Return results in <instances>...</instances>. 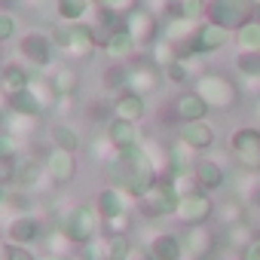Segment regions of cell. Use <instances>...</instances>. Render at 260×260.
Instances as JSON below:
<instances>
[{"label":"cell","mask_w":260,"mask_h":260,"mask_svg":"<svg viewBox=\"0 0 260 260\" xmlns=\"http://www.w3.org/2000/svg\"><path fill=\"white\" fill-rule=\"evenodd\" d=\"M7 205V187H0V208Z\"/></svg>","instance_id":"cell-51"},{"label":"cell","mask_w":260,"mask_h":260,"mask_svg":"<svg viewBox=\"0 0 260 260\" xmlns=\"http://www.w3.org/2000/svg\"><path fill=\"white\" fill-rule=\"evenodd\" d=\"M242 260H260V236L251 239V245L242 251Z\"/></svg>","instance_id":"cell-47"},{"label":"cell","mask_w":260,"mask_h":260,"mask_svg":"<svg viewBox=\"0 0 260 260\" xmlns=\"http://www.w3.org/2000/svg\"><path fill=\"white\" fill-rule=\"evenodd\" d=\"M7 260H37V254H31V248H25V245H13Z\"/></svg>","instance_id":"cell-44"},{"label":"cell","mask_w":260,"mask_h":260,"mask_svg":"<svg viewBox=\"0 0 260 260\" xmlns=\"http://www.w3.org/2000/svg\"><path fill=\"white\" fill-rule=\"evenodd\" d=\"M196 92L202 95V101L211 107V110H230L239 104V86L226 77V74H217V71H208V74H199L196 80Z\"/></svg>","instance_id":"cell-5"},{"label":"cell","mask_w":260,"mask_h":260,"mask_svg":"<svg viewBox=\"0 0 260 260\" xmlns=\"http://www.w3.org/2000/svg\"><path fill=\"white\" fill-rule=\"evenodd\" d=\"M83 260H110L107 251V239H92L83 245Z\"/></svg>","instance_id":"cell-40"},{"label":"cell","mask_w":260,"mask_h":260,"mask_svg":"<svg viewBox=\"0 0 260 260\" xmlns=\"http://www.w3.org/2000/svg\"><path fill=\"white\" fill-rule=\"evenodd\" d=\"M178 220H184L187 226H199V223H208V217L214 214V202L205 190H193V193H184L178 196V208H175Z\"/></svg>","instance_id":"cell-10"},{"label":"cell","mask_w":260,"mask_h":260,"mask_svg":"<svg viewBox=\"0 0 260 260\" xmlns=\"http://www.w3.org/2000/svg\"><path fill=\"white\" fill-rule=\"evenodd\" d=\"M10 248H13V245H10L7 239H0V260H7V257H10Z\"/></svg>","instance_id":"cell-49"},{"label":"cell","mask_w":260,"mask_h":260,"mask_svg":"<svg viewBox=\"0 0 260 260\" xmlns=\"http://www.w3.org/2000/svg\"><path fill=\"white\" fill-rule=\"evenodd\" d=\"M98 10L104 13H113V16H125V13H132L135 7H141V0H95Z\"/></svg>","instance_id":"cell-38"},{"label":"cell","mask_w":260,"mask_h":260,"mask_svg":"<svg viewBox=\"0 0 260 260\" xmlns=\"http://www.w3.org/2000/svg\"><path fill=\"white\" fill-rule=\"evenodd\" d=\"M138 202V211L147 217V220H159V217H166V214H175V208H178V193H175V187H172V181L166 178V181H156L141 199H135Z\"/></svg>","instance_id":"cell-8"},{"label":"cell","mask_w":260,"mask_h":260,"mask_svg":"<svg viewBox=\"0 0 260 260\" xmlns=\"http://www.w3.org/2000/svg\"><path fill=\"white\" fill-rule=\"evenodd\" d=\"M46 260H74V257H68V254H49Z\"/></svg>","instance_id":"cell-50"},{"label":"cell","mask_w":260,"mask_h":260,"mask_svg":"<svg viewBox=\"0 0 260 260\" xmlns=\"http://www.w3.org/2000/svg\"><path fill=\"white\" fill-rule=\"evenodd\" d=\"M43 166H46V178H49L52 184H58V187H68V184L77 178V159H74L71 150L52 147V150L46 153Z\"/></svg>","instance_id":"cell-14"},{"label":"cell","mask_w":260,"mask_h":260,"mask_svg":"<svg viewBox=\"0 0 260 260\" xmlns=\"http://www.w3.org/2000/svg\"><path fill=\"white\" fill-rule=\"evenodd\" d=\"M0 153L4 156H19V138L10 128H0Z\"/></svg>","instance_id":"cell-43"},{"label":"cell","mask_w":260,"mask_h":260,"mask_svg":"<svg viewBox=\"0 0 260 260\" xmlns=\"http://www.w3.org/2000/svg\"><path fill=\"white\" fill-rule=\"evenodd\" d=\"M178 138L190 147V150H211L214 141H217V132H214V125L208 119H193V122H181V132Z\"/></svg>","instance_id":"cell-16"},{"label":"cell","mask_w":260,"mask_h":260,"mask_svg":"<svg viewBox=\"0 0 260 260\" xmlns=\"http://www.w3.org/2000/svg\"><path fill=\"white\" fill-rule=\"evenodd\" d=\"M208 104L202 101V95L193 89V92H181L178 98H175V113H178V119L181 122H193V119H205L208 116Z\"/></svg>","instance_id":"cell-23"},{"label":"cell","mask_w":260,"mask_h":260,"mask_svg":"<svg viewBox=\"0 0 260 260\" xmlns=\"http://www.w3.org/2000/svg\"><path fill=\"white\" fill-rule=\"evenodd\" d=\"M128 205H132V196H125L116 187H104L98 193V202H95V208H98V214H101L104 223L107 220H116V217H125L128 214Z\"/></svg>","instance_id":"cell-18"},{"label":"cell","mask_w":260,"mask_h":260,"mask_svg":"<svg viewBox=\"0 0 260 260\" xmlns=\"http://www.w3.org/2000/svg\"><path fill=\"white\" fill-rule=\"evenodd\" d=\"M16 31H19L16 16H13V13H0V43L13 40V37H16Z\"/></svg>","instance_id":"cell-42"},{"label":"cell","mask_w":260,"mask_h":260,"mask_svg":"<svg viewBox=\"0 0 260 260\" xmlns=\"http://www.w3.org/2000/svg\"><path fill=\"white\" fill-rule=\"evenodd\" d=\"M147 113V101L138 92H119L113 98V116L116 119H128V122H141Z\"/></svg>","instance_id":"cell-21"},{"label":"cell","mask_w":260,"mask_h":260,"mask_svg":"<svg viewBox=\"0 0 260 260\" xmlns=\"http://www.w3.org/2000/svg\"><path fill=\"white\" fill-rule=\"evenodd\" d=\"M122 25L125 31L135 37L138 46H150L153 40H159V28H162V19L156 13H150L147 7H135L132 13L122 16Z\"/></svg>","instance_id":"cell-9"},{"label":"cell","mask_w":260,"mask_h":260,"mask_svg":"<svg viewBox=\"0 0 260 260\" xmlns=\"http://www.w3.org/2000/svg\"><path fill=\"white\" fill-rule=\"evenodd\" d=\"M101 49L107 52V58H113V61H128L135 55V49H138V43H135V37L125 31V25L119 22L116 28H110L104 37H101Z\"/></svg>","instance_id":"cell-15"},{"label":"cell","mask_w":260,"mask_h":260,"mask_svg":"<svg viewBox=\"0 0 260 260\" xmlns=\"http://www.w3.org/2000/svg\"><path fill=\"white\" fill-rule=\"evenodd\" d=\"M16 159L19 156H4L0 153V187H10L16 181Z\"/></svg>","instance_id":"cell-41"},{"label":"cell","mask_w":260,"mask_h":260,"mask_svg":"<svg viewBox=\"0 0 260 260\" xmlns=\"http://www.w3.org/2000/svg\"><path fill=\"white\" fill-rule=\"evenodd\" d=\"M153 49H150V58H153V64H159V68H166V64H172V61H178L181 58V52H178V46L175 43H169V40H153L150 43Z\"/></svg>","instance_id":"cell-33"},{"label":"cell","mask_w":260,"mask_h":260,"mask_svg":"<svg viewBox=\"0 0 260 260\" xmlns=\"http://www.w3.org/2000/svg\"><path fill=\"white\" fill-rule=\"evenodd\" d=\"M10 110H13V113H22V116H34V119H40V116L46 113V107H43L40 98L31 92V86L22 89V92H16V95H10Z\"/></svg>","instance_id":"cell-28"},{"label":"cell","mask_w":260,"mask_h":260,"mask_svg":"<svg viewBox=\"0 0 260 260\" xmlns=\"http://www.w3.org/2000/svg\"><path fill=\"white\" fill-rule=\"evenodd\" d=\"M101 214L95 205H74L68 208L61 217H58V230L64 233L68 242H77V245H86L92 239H98V230H101Z\"/></svg>","instance_id":"cell-3"},{"label":"cell","mask_w":260,"mask_h":260,"mask_svg":"<svg viewBox=\"0 0 260 260\" xmlns=\"http://www.w3.org/2000/svg\"><path fill=\"white\" fill-rule=\"evenodd\" d=\"M230 37H233V31H226V28H220V25H214V22H199V25L193 28V34H190L184 43H178V52H181V58L211 55V52H220V49L230 43Z\"/></svg>","instance_id":"cell-4"},{"label":"cell","mask_w":260,"mask_h":260,"mask_svg":"<svg viewBox=\"0 0 260 260\" xmlns=\"http://www.w3.org/2000/svg\"><path fill=\"white\" fill-rule=\"evenodd\" d=\"M28 83H31V71H25L22 64H16V61L0 64V89L7 95H16V92L28 89Z\"/></svg>","instance_id":"cell-26"},{"label":"cell","mask_w":260,"mask_h":260,"mask_svg":"<svg viewBox=\"0 0 260 260\" xmlns=\"http://www.w3.org/2000/svg\"><path fill=\"white\" fill-rule=\"evenodd\" d=\"M193 178H196V187H199V190L214 193V190L223 187L226 172H223L220 162H214V159H208V156H199V159L193 162Z\"/></svg>","instance_id":"cell-19"},{"label":"cell","mask_w":260,"mask_h":260,"mask_svg":"<svg viewBox=\"0 0 260 260\" xmlns=\"http://www.w3.org/2000/svg\"><path fill=\"white\" fill-rule=\"evenodd\" d=\"M107 251H110V260H125L128 251H132V239H128V233H110L107 236Z\"/></svg>","instance_id":"cell-37"},{"label":"cell","mask_w":260,"mask_h":260,"mask_svg":"<svg viewBox=\"0 0 260 260\" xmlns=\"http://www.w3.org/2000/svg\"><path fill=\"white\" fill-rule=\"evenodd\" d=\"M107 184L122 190L125 196L141 199L156 181H159V166L147 153V147H128V150H113L107 159Z\"/></svg>","instance_id":"cell-1"},{"label":"cell","mask_w":260,"mask_h":260,"mask_svg":"<svg viewBox=\"0 0 260 260\" xmlns=\"http://www.w3.org/2000/svg\"><path fill=\"white\" fill-rule=\"evenodd\" d=\"M211 254H214V236L202 223L193 226L184 236V257H190V260H211Z\"/></svg>","instance_id":"cell-20"},{"label":"cell","mask_w":260,"mask_h":260,"mask_svg":"<svg viewBox=\"0 0 260 260\" xmlns=\"http://www.w3.org/2000/svg\"><path fill=\"white\" fill-rule=\"evenodd\" d=\"M49 83H52V89H55L58 98H74L77 89H80V71H77L74 64H58V68L52 71Z\"/></svg>","instance_id":"cell-25"},{"label":"cell","mask_w":260,"mask_h":260,"mask_svg":"<svg viewBox=\"0 0 260 260\" xmlns=\"http://www.w3.org/2000/svg\"><path fill=\"white\" fill-rule=\"evenodd\" d=\"M19 55L31 64V68H37V71H43V68H49L52 64V55H55V43H52V37L49 34H40V31H28L22 40H19Z\"/></svg>","instance_id":"cell-11"},{"label":"cell","mask_w":260,"mask_h":260,"mask_svg":"<svg viewBox=\"0 0 260 260\" xmlns=\"http://www.w3.org/2000/svg\"><path fill=\"white\" fill-rule=\"evenodd\" d=\"M98 10L95 0H55V16L58 22H86Z\"/></svg>","instance_id":"cell-27"},{"label":"cell","mask_w":260,"mask_h":260,"mask_svg":"<svg viewBox=\"0 0 260 260\" xmlns=\"http://www.w3.org/2000/svg\"><path fill=\"white\" fill-rule=\"evenodd\" d=\"M125 68H128V89L125 92H138V95L156 92V86L162 80V68L153 64V58H138L135 64H125Z\"/></svg>","instance_id":"cell-13"},{"label":"cell","mask_w":260,"mask_h":260,"mask_svg":"<svg viewBox=\"0 0 260 260\" xmlns=\"http://www.w3.org/2000/svg\"><path fill=\"white\" fill-rule=\"evenodd\" d=\"M147 248L156 260H184V239L175 233H156Z\"/></svg>","instance_id":"cell-24"},{"label":"cell","mask_w":260,"mask_h":260,"mask_svg":"<svg viewBox=\"0 0 260 260\" xmlns=\"http://www.w3.org/2000/svg\"><path fill=\"white\" fill-rule=\"evenodd\" d=\"M52 43L68 61H80V58H89L101 40H98V31L89 28L86 22H58V28L52 31Z\"/></svg>","instance_id":"cell-2"},{"label":"cell","mask_w":260,"mask_h":260,"mask_svg":"<svg viewBox=\"0 0 260 260\" xmlns=\"http://www.w3.org/2000/svg\"><path fill=\"white\" fill-rule=\"evenodd\" d=\"M236 46L239 52H260V22L251 19L245 28L236 31Z\"/></svg>","instance_id":"cell-32"},{"label":"cell","mask_w":260,"mask_h":260,"mask_svg":"<svg viewBox=\"0 0 260 260\" xmlns=\"http://www.w3.org/2000/svg\"><path fill=\"white\" fill-rule=\"evenodd\" d=\"M166 19H187V22H202L205 19V0H172Z\"/></svg>","instance_id":"cell-30"},{"label":"cell","mask_w":260,"mask_h":260,"mask_svg":"<svg viewBox=\"0 0 260 260\" xmlns=\"http://www.w3.org/2000/svg\"><path fill=\"white\" fill-rule=\"evenodd\" d=\"M254 7L257 0H205V19L226 31H239L254 19Z\"/></svg>","instance_id":"cell-6"},{"label":"cell","mask_w":260,"mask_h":260,"mask_svg":"<svg viewBox=\"0 0 260 260\" xmlns=\"http://www.w3.org/2000/svg\"><path fill=\"white\" fill-rule=\"evenodd\" d=\"M162 77L169 80V83H187V77H190V68H187V58H178V61H172V64H166L162 68Z\"/></svg>","instance_id":"cell-39"},{"label":"cell","mask_w":260,"mask_h":260,"mask_svg":"<svg viewBox=\"0 0 260 260\" xmlns=\"http://www.w3.org/2000/svg\"><path fill=\"white\" fill-rule=\"evenodd\" d=\"M187 150H190V147H187L184 141H178V144L169 147V172H172V175H193V162H196V159H190Z\"/></svg>","instance_id":"cell-31"},{"label":"cell","mask_w":260,"mask_h":260,"mask_svg":"<svg viewBox=\"0 0 260 260\" xmlns=\"http://www.w3.org/2000/svg\"><path fill=\"white\" fill-rule=\"evenodd\" d=\"M16 4H19L22 10H43L49 0H16Z\"/></svg>","instance_id":"cell-48"},{"label":"cell","mask_w":260,"mask_h":260,"mask_svg":"<svg viewBox=\"0 0 260 260\" xmlns=\"http://www.w3.org/2000/svg\"><path fill=\"white\" fill-rule=\"evenodd\" d=\"M230 153L245 172H260V128L242 125L230 135Z\"/></svg>","instance_id":"cell-7"},{"label":"cell","mask_w":260,"mask_h":260,"mask_svg":"<svg viewBox=\"0 0 260 260\" xmlns=\"http://www.w3.org/2000/svg\"><path fill=\"white\" fill-rule=\"evenodd\" d=\"M104 89L107 92H125L128 89V68L125 64H110L104 71Z\"/></svg>","instance_id":"cell-35"},{"label":"cell","mask_w":260,"mask_h":260,"mask_svg":"<svg viewBox=\"0 0 260 260\" xmlns=\"http://www.w3.org/2000/svg\"><path fill=\"white\" fill-rule=\"evenodd\" d=\"M125 260H156L153 254H150V248L147 245H132V251H128V257Z\"/></svg>","instance_id":"cell-45"},{"label":"cell","mask_w":260,"mask_h":260,"mask_svg":"<svg viewBox=\"0 0 260 260\" xmlns=\"http://www.w3.org/2000/svg\"><path fill=\"white\" fill-rule=\"evenodd\" d=\"M10 113H13V110H10V95H7L4 89H0V128H4V125H7V119H10Z\"/></svg>","instance_id":"cell-46"},{"label":"cell","mask_w":260,"mask_h":260,"mask_svg":"<svg viewBox=\"0 0 260 260\" xmlns=\"http://www.w3.org/2000/svg\"><path fill=\"white\" fill-rule=\"evenodd\" d=\"M236 71L245 80H260V52H236Z\"/></svg>","instance_id":"cell-36"},{"label":"cell","mask_w":260,"mask_h":260,"mask_svg":"<svg viewBox=\"0 0 260 260\" xmlns=\"http://www.w3.org/2000/svg\"><path fill=\"white\" fill-rule=\"evenodd\" d=\"M254 19L260 22V0H257V7H254Z\"/></svg>","instance_id":"cell-52"},{"label":"cell","mask_w":260,"mask_h":260,"mask_svg":"<svg viewBox=\"0 0 260 260\" xmlns=\"http://www.w3.org/2000/svg\"><path fill=\"white\" fill-rule=\"evenodd\" d=\"M251 239H254V230H251V223H248V217L245 220H239V223H230L226 226V242L233 245V248H248L251 245Z\"/></svg>","instance_id":"cell-34"},{"label":"cell","mask_w":260,"mask_h":260,"mask_svg":"<svg viewBox=\"0 0 260 260\" xmlns=\"http://www.w3.org/2000/svg\"><path fill=\"white\" fill-rule=\"evenodd\" d=\"M257 113H260V98H257Z\"/></svg>","instance_id":"cell-53"},{"label":"cell","mask_w":260,"mask_h":260,"mask_svg":"<svg viewBox=\"0 0 260 260\" xmlns=\"http://www.w3.org/2000/svg\"><path fill=\"white\" fill-rule=\"evenodd\" d=\"M107 138L113 144V150H128V147H144V132L138 122H128V119H110L107 122Z\"/></svg>","instance_id":"cell-17"},{"label":"cell","mask_w":260,"mask_h":260,"mask_svg":"<svg viewBox=\"0 0 260 260\" xmlns=\"http://www.w3.org/2000/svg\"><path fill=\"white\" fill-rule=\"evenodd\" d=\"M10 245H25L31 248L34 242H43L46 239V226L37 214H16L10 223H7V236H4Z\"/></svg>","instance_id":"cell-12"},{"label":"cell","mask_w":260,"mask_h":260,"mask_svg":"<svg viewBox=\"0 0 260 260\" xmlns=\"http://www.w3.org/2000/svg\"><path fill=\"white\" fill-rule=\"evenodd\" d=\"M49 135H52V147L71 150V153H77V150L83 147V135L77 132L74 125H68V122H55V125L49 128Z\"/></svg>","instance_id":"cell-29"},{"label":"cell","mask_w":260,"mask_h":260,"mask_svg":"<svg viewBox=\"0 0 260 260\" xmlns=\"http://www.w3.org/2000/svg\"><path fill=\"white\" fill-rule=\"evenodd\" d=\"M43 175H46V166L43 162H37V159H31V156H19L16 159V187L19 190H37L40 187V181H43Z\"/></svg>","instance_id":"cell-22"}]
</instances>
